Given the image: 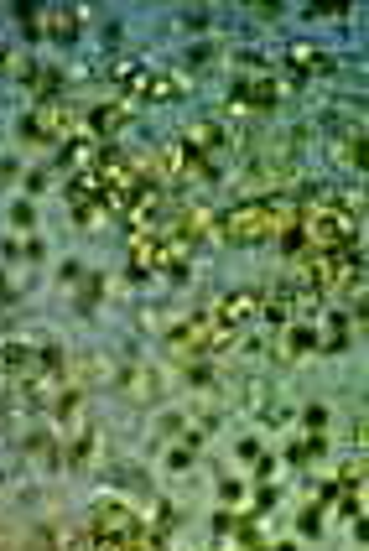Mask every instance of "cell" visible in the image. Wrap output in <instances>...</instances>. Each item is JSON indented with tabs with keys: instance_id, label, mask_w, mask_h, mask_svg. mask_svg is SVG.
I'll return each mask as SVG.
<instances>
[{
	"instance_id": "obj_1",
	"label": "cell",
	"mask_w": 369,
	"mask_h": 551,
	"mask_svg": "<svg viewBox=\"0 0 369 551\" xmlns=\"http://www.w3.org/2000/svg\"><path fill=\"white\" fill-rule=\"evenodd\" d=\"M297 229V203L292 198H250L240 208H229L219 219V234L229 245H266V240H286Z\"/></svg>"
},
{
	"instance_id": "obj_2",
	"label": "cell",
	"mask_w": 369,
	"mask_h": 551,
	"mask_svg": "<svg viewBox=\"0 0 369 551\" xmlns=\"http://www.w3.org/2000/svg\"><path fill=\"white\" fill-rule=\"evenodd\" d=\"M115 73V84L130 94V99H182L193 84H188V73H162V68H151V63H136V58H125L110 68Z\"/></svg>"
},
{
	"instance_id": "obj_3",
	"label": "cell",
	"mask_w": 369,
	"mask_h": 551,
	"mask_svg": "<svg viewBox=\"0 0 369 551\" xmlns=\"http://www.w3.org/2000/svg\"><path fill=\"white\" fill-rule=\"evenodd\" d=\"M84 125V115H78V104L68 99H42L32 115H26V136H42V141H73V130Z\"/></svg>"
},
{
	"instance_id": "obj_4",
	"label": "cell",
	"mask_w": 369,
	"mask_h": 551,
	"mask_svg": "<svg viewBox=\"0 0 369 551\" xmlns=\"http://www.w3.org/2000/svg\"><path fill=\"white\" fill-rule=\"evenodd\" d=\"M177 146L188 151V156H198V162H208V167H214V156L229 146V130H224L219 120H193V125L177 136Z\"/></svg>"
},
{
	"instance_id": "obj_5",
	"label": "cell",
	"mask_w": 369,
	"mask_h": 551,
	"mask_svg": "<svg viewBox=\"0 0 369 551\" xmlns=\"http://www.w3.org/2000/svg\"><path fill=\"white\" fill-rule=\"evenodd\" d=\"M42 32L58 37V42H73L78 32H84V11L78 6H47L42 11Z\"/></svg>"
},
{
	"instance_id": "obj_6",
	"label": "cell",
	"mask_w": 369,
	"mask_h": 551,
	"mask_svg": "<svg viewBox=\"0 0 369 551\" xmlns=\"http://www.w3.org/2000/svg\"><path fill=\"white\" fill-rule=\"evenodd\" d=\"M255 312H260V292H229L219 302V312H214V323L219 328H240L245 318H255Z\"/></svg>"
},
{
	"instance_id": "obj_7",
	"label": "cell",
	"mask_w": 369,
	"mask_h": 551,
	"mask_svg": "<svg viewBox=\"0 0 369 551\" xmlns=\"http://www.w3.org/2000/svg\"><path fill=\"white\" fill-rule=\"evenodd\" d=\"M115 380H120V390H125L130 401H151L156 385H162V380H156V370H146V364H130V370H120Z\"/></svg>"
},
{
	"instance_id": "obj_8",
	"label": "cell",
	"mask_w": 369,
	"mask_h": 551,
	"mask_svg": "<svg viewBox=\"0 0 369 551\" xmlns=\"http://www.w3.org/2000/svg\"><path fill=\"white\" fill-rule=\"evenodd\" d=\"M286 58H292V68H302V73H333V58L323 47H292Z\"/></svg>"
},
{
	"instance_id": "obj_9",
	"label": "cell",
	"mask_w": 369,
	"mask_h": 551,
	"mask_svg": "<svg viewBox=\"0 0 369 551\" xmlns=\"http://www.w3.org/2000/svg\"><path fill=\"white\" fill-rule=\"evenodd\" d=\"M89 125L99 130V136H115V130L125 125V104H99V110L89 115Z\"/></svg>"
},
{
	"instance_id": "obj_10",
	"label": "cell",
	"mask_w": 369,
	"mask_h": 551,
	"mask_svg": "<svg viewBox=\"0 0 369 551\" xmlns=\"http://www.w3.org/2000/svg\"><path fill=\"white\" fill-rule=\"evenodd\" d=\"M89 551H146L141 531L136 536H89Z\"/></svg>"
},
{
	"instance_id": "obj_11",
	"label": "cell",
	"mask_w": 369,
	"mask_h": 551,
	"mask_svg": "<svg viewBox=\"0 0 369 551\" xmlns=\"http://www.w3.org/2000/svg\"><path fill=\"white\" fill-rule=\"evenodd\" d=\"M16 551H58V546H52V536L42 531V536H26V541H21Z\"/></svg>"
},
{
	"instance_id": "obj_12",
	"label": "cell",
	"mask_w": 369,
	"mask_h": 551,
	"mask_svg": "<svg viewBox=\"0 0 369 551\" xmlns=\"http://www.w3.org/2000/svg\"><path fill=\"white\" fill-rule=\"evenodd\" d=\"M0 73H21V58H16L6 42H0Z\"/></svg>"
},
{
	"instance_id": "obj_13",
	"label": "cell",
	"mask_w": 369,
	"mask_h": 551,
	"mask_svg": "<svg viewBox=\"0 0 369 551\" xmlns=\"http://www.w3.org/2000/svg\"><path fill=\"white\" fill-rule=\"evenodd\" d=\"M250 16H260V21H276V16H281V6H250Z\"/></svg>"
}]
</instances>
